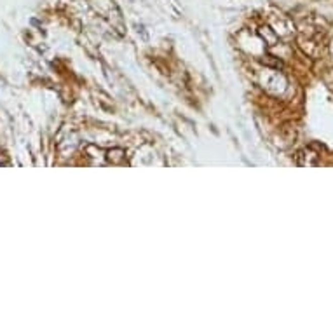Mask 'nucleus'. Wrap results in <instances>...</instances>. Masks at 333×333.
<instances>
[{
  "mask_svg": "<svg viewBox=\"0 0 333 333\" xmlns=\"http://www.w3.org/2000/svg\"><path fill=\"white\" fill-rule=\"evenodd\" d=\"M107 159L112 164H124L126 162V152L122 149H112L107 152Z\"/></svg>",
  "mask_w": 333,
  "mask_h": 333,
  "instance_id": "obj_2",
  "label": "nucleus"
},
{
  "mask_svg": "<svg viewBox=\"0 0 333 333\" xmlns=\"http://www.w3.org/2000/svg\"><path fill=\"white\" fill-rule=\"evenodd\" d=\"M331 52H333V40H331Z\"/></svg>",
  "mask_w": 333,
  "mask_h": 333,
  "instance_id": "obj_5",
  "label": "nucleus"
},
{
  "mask_svg": "<svg viewBox=\"0 0 333 333\" xmlns=\"http://www.w3.org/2000/svg\"><path fill=\"white\" fill-rule=\"evenodd\" d=\"M260 61L263 63V65H267V66H274V68H283V61L279 58H276V56H271V54H267V56H263Z\"/></svg>",
  "mask_w": 333,
  "mask_h": 333,
  "instance_id": "obj_4",
  "label": "nucleus"
},
{
  "mask_svg": "<svg viewBox=\"0 0 333 333\" xmlns=\"http://www.w3.org/2000/svg\"><path fill=\"white\" fill-rule=\"evenodd\" d=\"M298 164L300 166H316L317 164V154H312L311 150H304L298 154Z\"/></svg>",
  "mask_w": 333,
  "mask_h": 333,
  "instance_id": "obj_1",
  "label": "nucleus"
},
{
  "mask_svg": "<svg viewBox=\"0 0 333 333\" xmlns=\"http://www.w3.org/2000/svg\"><path fill=\"white\" fill-rule=\"evenodd\" d=\"M260 37H262L263 40L269 44V45H274L278 42V35H276V32L272 28H269V26H262V28L258 30Z\"/></svg>",
  "mask_w": 333,
  "mask_h": 333,
  "instance_id": "obj_3",
  "label": "nucleus"
}]
</instances>
